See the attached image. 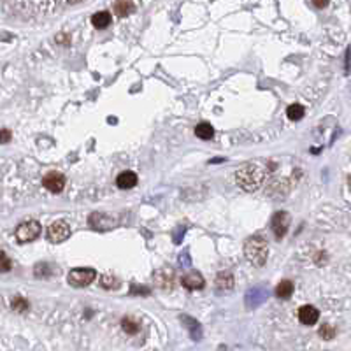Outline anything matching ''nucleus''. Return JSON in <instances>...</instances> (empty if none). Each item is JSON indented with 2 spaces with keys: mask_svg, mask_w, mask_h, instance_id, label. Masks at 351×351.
I'll use <instances>...</instances> for the list:
<instances>
[{
  "mask_svg": "<svg viewBox=\"0 0 351 351\" xmlns=\"http://www.w3.org/2000/svg\"><path fill=\"white\" fill-rule=\"evenodd\" d=\"M320 336L323 337V339H332V337L336 336V330H334L330 325H323V327L320 328Z\"/></svg>",
  "mask_w": 351,
  "mask_h": 351,
  "instance_id": "obj_21",
  "label": "nucleus"
},
{
  "mask_svg": "<svg viewBox=\"0 0 351 351\" xmlns=\"http://www.w3.org/2000/svg\"><path fill=\"white\" fill-rule=\"evenodd\" d=\"M294 294V283L288 279H283L278 286H276V297L278 299H290Z\"/></svg>",
  "mask_w": 351,
  "mask_h": 351,
  "instance_id": "obj_13",
  "label": "nucleus"
},
{
  "mask_svg": "<svg viewBox=\"0 0 351 351\" xmlns=\"http://www.w3.org/2000/svg\"><path fill=\"white\" fill-rule=\"evenodd\" d=\"M290 223H292V218L286 211H279L272 216V221H270V228L274 232V236L278 239H283L286 236V232L290 228Z\"/></svg>",
  "mask_w": 351,
  "mask_h": 351,
  "instance_id": "obj_6",
  "label": "nucleus"
},
{
  "mask_svg": "<svg viewBox=\"0 0 351 351\" xmlns=\"http://www.w3.org/2000/svg\"><path fill=\"white\" fill-rule=\"evenodd\" d=\"M12 267V262L4 251H0V272H9Z\"/></svg>",
  "mask_w": 351,
  "mask_h": 351,
  "instance_id": "obj_19",
  "label": "nucleus"
},
{
  "mask_svg": "<svg viewBox=\"0 0 351 351\" xmlns=\"http://www.w3.org/2000/svg\"><path fill=\"white\" fill-rule=\"evenodd\" d=\"M121 327H123V330L128 334V336H134V334L139 332V325H137V321L132 320V318H123Z\"/></svg>",
  "mask_w": 351,
  "mask_h": 351,
  "instance_id": "obj_17",
  "label": "nucleus"
},
{
  "mask_svg": "<svg viewBox=\"0 0 351 351\" xmlns=\"http://www.w3.org/2000/svg\"><path fill=\"white\" fill-rule=\"evenodd\" d=\"M244 255L255 267L265 265L269 258V243L260 236L250 237L244 244Z\"/></svg>",
  "mask_w": 351,
  "mask_h": 351,
  "instance_id": "obj_2",
  "label": "nucleus"
},
{
  "mask_svg": "<svg viewBox=\"0 0 351 351\" xmlns=\"http://www.w3.org/2000/svg\"><path fill=\"white\" fill-rule=\"evenodd\" d=\"M102 285H104L105 288H114V286H118V283H116L112 278H107V276H105V278L102 279Z\"/></svg>",
  "mask_w": 351,
  "mask_h": 351,
  "instance_id": "obj_24",
  "label": "nucleus"
},
{
  "mask_svg": "<svg viewBox=\"0 0 351 351\" xmlns=\"http://www.w3.org/2000/svg\"><path fill=\"white\" fill-rule=\"evenodd\" d=\"M313 5L314 7H327V2H313Z\"/></svg>",
  "mask_w": 351,
  "mask_h": 351,
  "instance_id": "obj_25",
  "label": "nucleus"
},
{
  "mask_svg": "<svg viewBox=\"0 0 351 351\" xmlns=\"http://www.w3.org/2000/svg\"><path fill=\"white\" fill-rule=\"evenodd\" d=\"M69 285L74 288H83V286L92 285L97 279V270L92 267H79V269H72L67 276Z\"/></svg>",
  "mask_w": 351,
  "mask_h": 351,
  "instance_id": "obj_3",
  "label": "nucleus"
},
{
  "mask_svg": "<svg viewBox=\"0 0 351 351\" xmlns=\"http://www.w3.org/2000/svg\"><path fill=\"white\" fill-rule=\"evenodd\" d=\"M112 11L116 12V16L123 18V16H128L135 11V4L134 2H114L112 4Z\"/></svg>",
  "mask_w": 351,
  "mask_h": 351,
  "instance_id": "obj_14",
  "label": "nucleus"
},
{
  "mask_svg": "<svg viewBox=\"0 0 351 351\" xmlns=\"http://www.w3.org/2000/svg\"><path fill=\"white\" fill-rule=\"evenodd\" d=\"M135 185H137V174L132 172V170H123L116 178V186L120 190H130Z\"/></svg>",
  "mask_w": 351,
  "mask_h": 351,
  "instance_id": "obj_10",
  "label": "nucleus"
},
{
  "mask_svg": "<svg viewBox=\"0 0 351 351\" xmlns=\"http://www.w3.org/2000/svg\"><path fill=\"white\" fill-rule=\"evenodd\" d=\"M69 236H70V225L63 220L54 221V223H51L50 228H48V239L54 244L67 241L69 239Z\"/></svg>",
  "mask_w": 351,
  "mask_h": 351,
  "instance_id": "obj_5",
  "label": "nucleus"
},
{
  "mask_svg": "<svg viewBox=\"0 0 351 351\" xmlns=\"http://www.w3.org/2000/svg\"><path fill=\"white\" fill-rule=\"evenodd\" d=\"M111 19L112 16L109 11H99L92 16V25L95 28H99V30H104V28H107L111 25Z\"/></svg>",
  "mask_w": 351,
  "mask_h": 351,
  "instance_id": "obj_11",
  "label": "nucleus"
},
{
  "mask_svg": "<svg viewBox=\"0 0 351 351\" xmlns=\"http://www.w3.org/2000/svg\"><path fill=\"white\" fill-rule=\"evenodd\" d=\"M195 135L202 141H211L212 137H214V128H212V125L207 123V121H202V123H199L197 127H195Z\"/></svg>",
  "mask_w": 351,
  "mask_h": 351,
  "instance_id": "obj_12",
  "label": "nucleus"
},
{
  "mask_svg": "<svg viewBox=\"0 0 351 351\" xmlns=\"http://www.w3.org/2000/svg\"><path fill=\"white\" fill-rule=\"evenodd\" d=\"M216 286L221 292L230 290L232 286H234V276H232L230 272H220V274L216 276Z\"/></svg>",
  "mask_w": 351,
  "mask_h": 351,
  "instance_id": "obj_15",
  "label": "nucleus"
},
{
  "mask_svg": "<svg viewBox=\"0 0 351 351\" xmlns=\"http://www.w3.org/2000/svg\"><path fill=\"white\" fill-rule=\"evenodd\" d=\"M181 283H183V286H185L186 290H202L205 286V279H204V276L201 274V272H190V274H186V276H183V279H181Z\"/></svg>",
  "mask_w": 351,
  "mask_h": 351,
  "instance_id": "obj_8",
  "label": "nucleus"
},
{
  "mask_svg": "<svg viewBox=\"0 0 351 351\" xmlns=\"http://www.w3.org/2000/svg\"><path fill=\"white\" fill-rule=\"evenodd\" d=\"M28 307H30V305H28L27 299H23V297L12 299V309H14V311H18V313H23V311H27Z\"/></svg>",
  "mask_w": 351,
  "mask_h": 351,
  "instance_id": "obj_18",
  "label": "nucleus"
},
{
  "mask_svg": "<svg viewBox=\"0 0 351 351\" xmlns=\"http://www.w3.org/2000/svg\"><path fill=\"white\" fill-rule=\"evenodd\" d=\"M43 185L46 190H50L51 193H60L63 188H65V176L62 172H48L43 178Z\"/></svg>",
  "mask_w": 351,
  "mask_h": 351,
  "instance_id": "obj_7",
  "label": "nucleus"
},
{
  "mask_svg": "<svg viewBox=\"0 0 351 351\" xmlns=\"http://www.w3.org/2000/svg\"><path fill=\"white\" fill-rule=\"evenodd\" d=\"M11 137H12L11 130H7V128H2V130H0V144L9 143V141H11Z\"/></svg>",
  "mask_w": 351,
  "mask_h": 351,
  "instance_id": "obj_23",
  "label": "nucleus"
},
{
  "mask_svg": "<svg viewBox=\"0 0 351 351\" xmlns=\"http://www.w3.org/2000/svg\"><path fill=\"white\" fill-rule=\"evenodd\" d=\"M320 318V311L314 305H302L299 309V320L302 325H314Z\"/></svg>",
  "mask_w": 351,
  "mask_h": 351,
  "instance_id": "obj_9",
  "label": "nucleus"
},
{
  "mask_svg": "<svg viewBox=\"0 0 351 351\" xmlns=\"http://www.w3.org/2000/svg\"><path fill=\"white\" fill-rule=\"evenodd\" d=\"M41 230H43V227H41L39 221H35V220L23 221V223H19L18 228H16V241L21 244L30 243V241H34L35 237H39Z\"/></svg>",
  "mask_w": 351,
  "mask_h": 351,
  "instance_id": "obj_4",
  "label": "nucleus"
},
{
  "mask_svg": "<svg viewBox=\"0 0 351 351\" xmlns=\"http://www.w3.org/2000/svg\"><path fill=\"white\" fill-rule=\"evenodd\" d=\"M132 295H150V288L146 286H137V285H132Z\"/></svg>",
  "mask_w": 351,
  "mask_h": 351,
  "instance_id": "obj_22",
  "label": "nucleus"
},
{
  "mask_svg": "<svg viewBox=\"0 0 351 351\" xmlns=\"http://www.w3.org/2000/svg\"><path fill=\"white\" fill-rule=\"evenodd\" d=\"M304 114H305V109H304V105H301V104H292L288 107V111H286V116H288L292 121L302 120Z\"/></svg>",
  "mask_w": 351,
  "mask_h": 351,
  "instance_id": "obj_16",
  "label": "nucleus"
},
{
  "mask_svg": "<svg viewBox=\"0 0 351 351\" xmlns=\"http://www.w3.org/2000/svg\"><path fill=\"white\" fill-rule=\"evenodd\" d=\"M35 276H37V278H48V276L51 274V270H50V265H48V263H37V265H35Z\"/></svg>",
  "mask_w": 351,
  "mask_h": 351,
  "instance_id": "obj_20",
  "label": "nucleus"
},
{
  "mask_svg": "<svg viewBox=\"0 0 351 351\" xmlns=\"http://www.w3.org/2000/svg\"><path fill=\"white\" fill-rule=\"evenodd\" d=\"M269 169L263 162H250L236 172V181L246 192H255L265 181Z\"/></svg>",
  "mask_w": 351,
  "mask_h": 351,
  "instance_id": "obj_1",
  "label": "nucleus"
}]
</instances>
